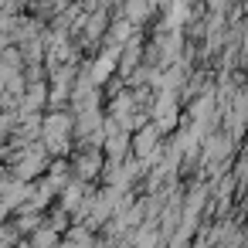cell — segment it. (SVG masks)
Wrapping results in <instances>:
<instances>
[{
  "mask_svg": "<svg viewBox=\"0 0 248 248\" xmlns=\"http://www.w3.org/2000/svg\"><path fill=\"white\" fill-rule=\"evenodd\" d=\"M65 133H68V116H51L48 123H45V140H48V146L51 150H65Z\"/></svg>",
  "mask_w": 248,
  "mask_h": 248,
  "instance_id": "cell-1",
  "label": "cell"
},
{
  "mask_svg": "<svg viewBox=\"0 0 248 248\" xmlns=\"http://www.w3.org/2000/svg\"><path fill=\"white\" fill-rule=\"evenodd\" d=\"M156 119H160V126H173V119H177V109H173V99H170V95L156 102Z\"/></svg>",
  "mask_w": 248,
  "mask_h": 248,
  "instance_id": "cell-2",
  "label": "cell"
},
{
  "mask_svg": "<svg viewBox=\"0 0 248 248\" xmlns=\"http://www.w3.org/2000/svg\"><path fill=\"white\" fill-rule=\"evenodd\" d=\"M153 143H156V129H146V133H140V140H136V150H140V153H146Z\"/></svg>",
  "mask_w": 248,
  "mask_h": 248,
  "instance_id": "cell-4",
  "label": "cell"
},
{
  "mask_svg": "<svg viewBox=\"0 0 248 248\" xmlns=\"http://www.w3.org/2000/svg\"><path fill=\"white\" fill-rule=\"evenodd\" d=\"M112 65H116V51L102 55V58H99V65H95V72H92V82H102V78L112 72Z\"/></svg>",
  "mask_w": 248,
  "mask_h": 248,
  "instance_id": "cell-3",
  "label": "cell"
},
{
  "mask_svg": "<svg viewBox=\"0 0 248 248\" xmlns=\"http://www.w3.org/2000/svg\"><path fill=\"white\" fill-rule=\"evenodd\" d=\"M78 173H95V156H82V163H78Z\"/></svg>",
  "mask_w": 248,
  "mask_h": 248,
  "instance_id": "cell-5",
  "label": "cell"
}]
</instances>
